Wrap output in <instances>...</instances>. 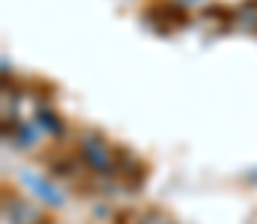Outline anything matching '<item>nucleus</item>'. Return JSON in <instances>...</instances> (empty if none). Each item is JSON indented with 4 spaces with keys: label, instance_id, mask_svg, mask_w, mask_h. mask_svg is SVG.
<instances>
[{
    "label": "nucleus",
    "instance_id": "obj_1",
    "mask_svg": "<svg viewBox=\"0 0 257 224\" xmlns=\"http://www.w3.org/2000/svg\"><path fill=\"white\" fill-rule=\"evenodd\" d=\"M6 215H9V221L12 224H45V215H42L36 206L21 203V200H15V206H9Z\"/></svg>",
    "mask_w": 257,
    "mask_h": 224
},
{
    "label": "nucleus",
    "instance_id": "obj_2",
    "mask_svg": "<svg viewBox=\"0 0 257 224\" xmlns=\"http://www.w3.org/2000/svg\"><path fill=\"white\" fill-rule=\"evenodd\" d=\"M138 224H174L165 212H147V215H141V221Z\"/></svg>",
    "mask_w": 257,
    "mask_h": 224
}]
</instances>
